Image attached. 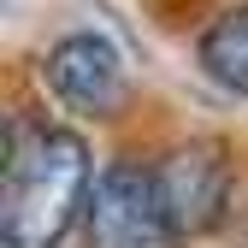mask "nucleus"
Returning a JSON list of instances; mask_svg holds the SVG:
<instances>
[{"label": "nucleus", "instance_id": "20e7f679", "mask_svg": "<svg viewBox=\"0 0 248 248\" xmlns=\"http://www.w3.org/2000/svg\"><path fill=\"white\" fill-rule=\"evenodd\" d=\"M47 89L71 112H89V118H112L124 107V59L107 36L95 30H71L47 47Z\"/></svg>", "mask_w": 248, "mask_h": 248}, {"label": "nucleus", "instance_id": "f257e3e1", "mask_svg": "<svg viewBox=\"0 0 248 248\" xmlns=\"http://www.w3.org/2000/svg\"><path fill=\"white\" fill-rule=\"evenodd\" d=\"M89 148L77 130L36 118L6 124L0 166V248H59L89 207Z\"/></svg>", "mask_w": 248, "mask_h": 248}, {"label": "nucleus", "instance_id": "7ed1b4c3", "mask_svg": "<svg viewBox=\"0 0 248 248\" xmlns=\"http://www.w3.org/2000/svg\"><path fill=\"white\" fill-rule=\"evenodd\" d=\"M160 195H166L177 236L219 231L225 213H231V154H225V142L201 136V142L171 148L166 166H160Z\"/></svg>", "mask_w": 248, "mask_h": 248}, {"label": "nucleus", "instance_id": "f03ea898", "mask_svg": "<svg viewBox=\"0 0 248 248\" xmlns=\"http://www.w3.org/2000/svg\"><path fill=\"white\" fill-rule=\"evenodd\" d=\"M83 242L89 248H171L177 225L160 195V171L118 160L95 177L83 207Z\"/></svg>", "mask_w": 248, "mask_h": 248}, {"label": "nucleus", "instance_id": "39448f33", "mask_svg": "<svg viewBox=\"0 0 248 248\" xmlns=\"http://www.w3.org/2000/svg\"><path fill=\"white\" fill-rule=\"evenodd\" d=\"M201 71L219 83V89H231V95H248V0L242 6H231V12H219L207 30H201Z\"/></svg>", "mask_w": 248, "mask_h": 248}]
</instances>
